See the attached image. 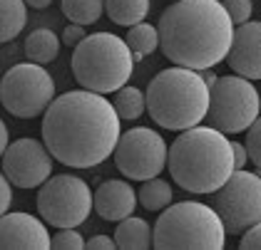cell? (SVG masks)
I'll return each instance as SVG.
<instances>
[{
	"label": "cell",
	"instance_id": "1",
	"mask_svg": "<svg viewBox=\"0 0 261 250\" xmlns=\"http://www.w3.org/2000/svg\"><path fill=\"white\" fill-rule=\"evenodd\" d=\"M122 119L112 99L90 89L55 97L42 114V141L55 161L70 169H92L115 154Z\"/></svg>",
	"mask_w": 261,
	"mask_h": 250
},
{
	"label": "cell",
	"instance_id": "2",
	"mask_svg": "<svg viewBox=\"0 0 261 250\" xmlns=\"http://www.w3.org/2000/svg\"><path fill=\"white\" fill-rule=\"evenodd\" d=\"M234 30L221 0H174L157 25L162 55L197 72L226 62Z\"/></svg>",
	"mask_w": 261,
	"mask_h": 250
},
{
	"label": "cell",
	"instance_id": "3",
	"mask_svg": "<svg viewBox=\"0 0 261 250\" xmlns=\"http://www.w3.org/2000/svg\"><path fill=\"white\" fill-rule=\"evenodd\" d=\"M167 169L172 181L189 193H214L226 183L234 169L231 139L214 127H192L184 129L169 154Z\"/></svg>",
	"mask_w": 261,
	"mask_h": 250
},
{
	"label": "cell",
	"instance_id": "4",
	"mask_svg": "<svg viewBox=\"0 0 261 250\" xmlns=\"http://www.w3.org/2000/svg\"><path fill=\"white\" fill-rule=\"evenodd\" d=\"M144 97L154 124L169 132H184L206 119L212 92L201 72L174 65L152 77Z\"/></svg>",
	"mask_w": 261,
	"mask_h": 250
},
{
	"label": "cell",
	"instance_id": "5",
	"mask_svg": "<svg viewBox=\"0 0 261 250\" xmlns=\"http://www.w3.org/2000/svg\"><path fill=\"white\" fill-rule=\"evenodd\" d=\"M70 67L82 89L112 95L132 79L135 55L124 38L112 33H92L75 47Z\"/></svg>",
	"mask_w": 261,
	"mask_h": 250
},
{
	"label": "cell",
	"instance_id": "6",
	"mask_svg": "<svg viewBox=\"0 0 261 250\" xmlns=\"http://www.w3.org/2000/svg\"><path fill=\"white\" fill-rule=\"evenodd\" d=\"M226 228L214 206L199 201L169 203L154 223V248L160 250H221Z\"/></svg>",
	"mask_w": 261,
	"mask_h": 250
},
{
	"label": "cell",
	"instance_id": "7",
	"mask_svg": "<svg viewBox=\"0 0 261 250\" xmlns=\"http://www.w3.org/2000/svg\"><path fill=\"white\" fill-rule=\"evenodd\" d=\"M209 92L206 119L209 127L219 129L221 134H241L261 114V97L251 79L239 75L217 77Z\"/></svg>",
	"mask_w": 261,
	"mask_h": 250
},
{
	"label": "cell",
	"instance_id": "8",
	"mask_svg": "<svg viewBox=\"0 0 261 250\" xmlns=\"http://www.w3.org/2000/svg\"><path fill=\"white\" fill-rule=\"evenodd\" d=\"M55 99V79L35 62L13 65L0 77V104L18 119H35Z\"/></svg>",
	"mask_w": 261,
	"mask_h": 250
},
{
	"label": "cell",
	"instance_id": "9",
	"mask_svg": "<svg viewBox=\"0 0 261 250\" xmlns=\"http://www.w3.org/2000/svg\"><path fill=\"white\" fill-rule=\"evenodd\" d=\"M38 213L47 226L80 228L92 213V189L72 173L50 176L38 193Z\"/></svg>",
	"mask_w": 261,
	"mask_h": 250
},
{
	"label": "cell",
	"instance_id": "10",
	"mask_svg": "<svg viewBox=\"0 0 261 250\" xmlns=\"http://www.w3.org/2000/svg\"><path fill=\"white\" fill-rule=\"evenodd\" d=\"M214 211L219 213L226 233L234 235L261 223V176L237 169L226 183L214 191Z\"/></svg>",
	"mask_w": 261,
	"mask_h": 250
},
{
	"label": "cell",
	"instance_id": "11",
	"mask_svg": "<svg viewBox=\"0 0 261 250\" xmlns=\"http://www.w3.org/2000/svg\"><path fill=\"white\" fill-rule=\"evenodd\" d=\"M167 154H169V146L160 132L149 127H135L120 134L112 159L124 178L147 181L167 169Z\"/></svg>",
	"mask_w": 261,
	"mask_h": 250
},
{
	"label": "cell",
	"instance_id": "12",
	"mask_svg": "<svg viewBox=\"0 0 261 250\" xmlns=\"http://www.w3.org/2000/svg\"><path fill=\"white\" fill-rule=\"evenodd\" d=\"M53 154L45 141L22 136L8 144L5 154L0 159L3 173L10 178L15 189H40L53 176Z\"/></svg>",
	"mask_w": 261,
	"mask_h": 250
},
{
	"label": "cell",
	"instance_id": "13",
	"mask_svg": "<svg viewBox=\"0 0 261 250\" xmlns=\"http://www.w3.org/2000/svg\"><path fill=\"white\" fill-rule=\"evenodd\" d=\"M53 235L45 221L25 211L0 215V250H50Z\"/></svg>",
	"mask_w": 261,
	"mask_h": 250
},
{
	"label": "cell",
	"instance_id": "14",
	"mask_svg": "<svg viewBox=\"0 0 261 250\" xmlns=\"http://www.w3.org/2000/svg\"><path fill=\"white\" fill-rule=\"evenodd\" d=\"M226 62L234 75L246 79H261V22L249 20L244 25H237L234 42L226 55Z\"/></svg>",
	"mask_w": 261,
	"mask_h": 250
},
{
	"label": "cell",
	"instance_id": "15",
	"mask_svg": "<svg viewBox=\"0 0 261 250\" xmlns=\"http://www.w3.org/2000/svg\"><path fill=\"white\" fill-rule=\"evenodd\" d=\"M140 198L132 189L129 181L124 178H112V181H102L92 193V208L102 221L110 223H120L122 218L132 215L137 208Z\"/></svg>",
	"mask_w": 261,
	"mask_h": 250
},
{
	"label": "cell",
	"instance_id": "16",
	"mask_svg": "<svg viewBox=\"0 0 261 250\" xmlns=\"http://www.w3.org/2000/svg\"><path fill=\"white\" fill-rule=\"evenodd\" d=\"M115 243L122 250H149L154 248V231L144 218H135L132 213L117 223Z\"/></svg>",
	"mask_w": 261,
	"mask_h": 250
},
{
	"label": "cell",
	"instance_id": "17",
	"mask_svg": "<svg viewBox=\"0 0 261 250\" xmlns=\"http://www.w3.org/2000/svg\"><path fill=\"white\" fill-rule=\"evenodd\" d=\"M62 47V40L55 35V30L50 27H35L28 38H25V57L35 65H50L53 59H58Z\"/></svg>",
	"mask_w": 261,
	"mask_h": 250
},
{
	"label": "cell",
	"instance_id": "18",
	"mask_svg": "<svg viewBox=\"0 0 261 250\" xmlns=\"http://www.w3.org/2000/svg\"><path fill=\"white\" fill-rule=\"evenodd\" d=\"M28 5L25 0H0V42H10L25 30Z\"/></svg>",
	"mask_w": 261,
	"mask_h": 250
},
{
	"label": "cell",
	"instance_id": "19",
	"mask_svg": "<svg viewBox=\"0 0 261 250\" xmlns=\"http://www.w3.org/2000/svg\"><path fill=\"white\" fill-rule=\"evenodd\" d=\"M105 13L112 22L132 27L137 22H144L149 13V0H105Z\"/></svg>",
	"mask_w": 261,
	"mask_h": 250
},
{
	"label": "cell",
	"instance_id": "20",
	"mask_svg": "<svg viewBox=\"0 0 261 250\" xmlns=\"http://www.w3.org/2000/svg\"><path fill=\"white\" fill-rule=\"evenodd\" d=\"M112 104H115V112H117V116L122 121H135V119H140L147 112V97H144V92L137 89V87H129V84H124L122 89L115 92Z\"/></svg>",
	"mask_w": 261,
	"mask_h": 250
},
{
	"label": "cell",
	"instance_id": "21",
	"mask_svg": "<svg viewBox=\"0 0 261 250\" xmlns=\"http://www.w3.org/2000/svg\"><path fill=\"white\" fill-rule=\"evenodd\" d=\"M137 198H140V203L147 211H164L172 203V198H174L172 183L160 178V176L147 178V181H142V189L137 193Z\"/></svg>",
	"mask_w": 261,
	"mask_h": 250
},
{
	"label": "cell",
	"instance_id": "22",
	"mask_svg": "<svg viewBox=\"0 0 261 250\" xmlns=\"http://www.w3.org/2000/svg\"><path fill=\"white\" fill-rule=\"evenodd\" d=\"M124 42L129 45V50H132V55H135V62H137V59L152 55V52L160 47V33H157V27L149 25V22H137V25L129 27Z\"/></svg>",
	"mask_w": 261,
	"mask_h": 250
},
{
	"label": "cell",
	"instance_id": "23",
	"mask_svg": "<svg viewBox=\"0 0 261 250\" xmlns=\"http://www.w3.org/2000/svg\"><path fill=\"white\" fill-rule=\"evenodd\" d=\"M62 15L75 25H92L105 13V0H60Z\"/></svg>",
	"mask_w": 261,
	"mask_h": 250
},
{
	"label": "cell",
	"instance_id": "24",
	"mask_svg": "<svg viewBox=\"0 0 261 250\" xmlns=\"http://www.w3.org/2000/svg\"><path fill=\"white\" fill-rule=\"evenodd\" d=\"M85 238L77 228H58L53 235V248L55 250H82L85 248Z\"/></svg>",
	"mask_w": 261,
	"mask_h": 250
},
{
	"label": "cell",
	"instance_id": "25",
	"mask_svg": "<svg viewBox=\"0 0 261 250\" xmlns=\"http://www.w3.org/2000/svg\"><path fill=\"white\" fill-rule=\"evenodd\" d=\"M244 146H246V151H249V161L261 171V114L256 116V121L246 129Z\"/></svg>",
	"mask_w": 261,
	"mask_h": 250
},
{
	"label": "cell",
	"instance_id": "26",
	"mask_svg": "<svg viewBox=\"0 0 261 250\" xmlns=\"http://www.w3.org/2000/svg\"><path fill=\"white\" fill-rule=\"evenodd\" d=\"M221 5L226 8L229 18L234 25H244L251 20V13H254V0H221Z\"/></svg>",
	"mask_w": 261,
	"mask_h": 250
},
{
	"label": "cell",
	"instance_id": "27",
	"mask_svg": "<svg viewBox=\"0 0 261 250\" xmlns=\"http://www.w3.org/2000/svg\"><path fill=\"white\" fill-rule=\"evenodd\" d=\"M87 38V30H85V25H75V22H70L65 30H62V45H67V47H77L82 40Z\"/></svg>",
	"mask_w": 261,
	"mask_h": 250
},
{
	"label": "cell",
	"instance_id": "28",
	"mask_svg": "<svg viewBox=\"0 0 261 250\" xmlns=\"http://www.w3.org/2000/svg\"><path fill=\"white\" fill-rule=\"evenodd\" d=\"M239 248L241 250H261V223L246 228L241 233V240H239Z\"/></svg>",
	"mask_w": 261,
	"mask_h": 250
},
{
	"label": "cell",
	"instance_id": "29",
	"mask_svg": "<svg viewBox=\"0 0 261 250\" xmlns=\"http://www.w3.org/2000/svg\"><path fill=\"white\" fill-rule=\"evenodd\" d=\"M10 206H13V183L5 173L0 171V215L10 211Z\"/></svg>",
	"mask_w": 261,
	"mask_h": 250
},
{
	"label": "cell",
	"instance_id": "30",
	"mask_svg": "<svg viewBox=\"0 0 261 250\" xmlns=\"http://www.w3.org/2000/svg\"><path fill=\"white\" fill-rule=\"evenodd\" d=\"M85 248L87 250H115L117 243H115L112 235H95V238H90V240L85 243Z\"/></svg>",
	"mask_w": 261,
	"mask_h": 250
},
{
	"label": "cell",
	"instance_id": "31",
	"mask_svg": "<svg viewBox=\"0 0 261 250\" xmlns=\"http://www.w3.org/2000/svg\"><path fill=\"white\" fill-rule=\"evenodd\" d=\"M231 151H234V169H246V164H249L246 146L239 144V141H231Z\"/></svg>",
	"mask_w": 261,
	"mask_h": 250
},
{
	"label": "cell",
	"instance_id": "32",
	"mask_svg": "<svg viewBox=\"0 0 261 250\" xmlns=\"http://www.w3.org/2000/svg\"><path fill=\"white\" fill-rule=\"evenodd\" d=\"M8 144H10V134H8V127H5V121L0 119V159H3V154H5Z\"/></svg>",
	"mask_w": 261,
	"mask_h": 250
},
{
	"label": "cell",
	"instance_id": "33",
	"mask_svg": "<svg viewBox=\"0 0 261 250\" xmlns=\"http://www.w3.org/2000/svg\"><path fill=\"white\" fill-rule=\"evenodd\" d=\"M55 0H25V5L28 8H33V10H45V8H50Z\"/></svg>",
	"mask_w": 261,
	"mask_h": 250
},
{
	"label": "cell",
	"instance_id": "34",
	"mask_svg": "<svg viewBox=\"0 0 261 250\" xmlns=\"http://www.w3.org/2000/svg\"><path fill=\"white\" fill-rule=\"evenodd\" d=\"M201 77H204V82L209 84V89H212V84L217 82V75H214V70H201Z\"/></svg>",
	"mask_w": 261,
	"mask_h": 250
},
{
	"label": "cell",
	"instance_id": "35",
	"mask_svg": "<svg viewBox=\"0 0 261 250\" xmlns=\"http://www.w3.org/2000/svg\"><path fill=\"white\" fill-rule=\"evenodd\" d=\"M172 3H174V0H172Z\"/></svg>",
	"mask_w": 261,
	"mask_h": 250
},
{
	"label": "cell",
	"instance_id": "36",
	"mask_svg": "<svg viewBox=\"0 0 261 250\" xmlns=\"http://www.w3.org/2000/svg\"><path fill=\"white\" fill-rule=\"evenodd\" d=\"M0 77H3V75H0Z\"/></svg>",
	"mask_w": 261,
	"mask_h": 250
}]
</instances>
